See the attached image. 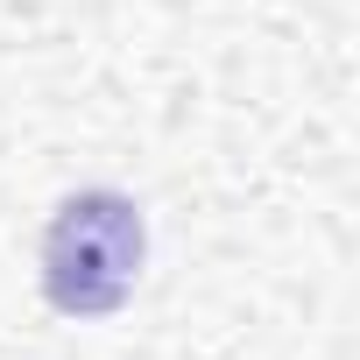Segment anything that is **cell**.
<instances>
[{"instance_id": "1", "label": "cell", "mask_w": 360, "mask_h": 360, "mask_svg": "<svg viewBox=\"0 0 360 360\" xmlns=\"http://www.w3.org/2000/svg\"><path fill=\"white\" fill-rule=\"evenodd\" d=\"M141 255H148L141 205L120 191H78L57 205L43 233V297L64 318H106L134 297Z\"/></svg>"}]
</instances>
